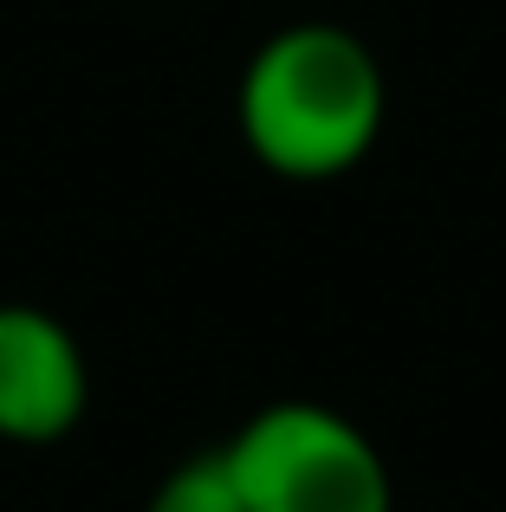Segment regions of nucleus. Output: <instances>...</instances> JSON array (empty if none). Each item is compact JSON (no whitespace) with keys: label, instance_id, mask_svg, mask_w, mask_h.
I'll list each match as a JSON object with an SVG mask.
<instances>
[{"label":"nucleus","instance_id":"f257e3e1","mask_svg":"<svg viewBox=\"0 0 506 512\" xmlns=\"http://www.w3.org/2000/svg\"><path fill=\"white\" fill-rule=\"evenodd\" d=\"M383 130V72L344 26H286L241 78V137L273 175L331 182L357 169Z\"/></svg>","mask_w":506,"mask_h":512},{"label":"nucleus","instance_id":"f03ea898","mask_svg":"<svg viewBox=\"0 0 506 512\" xmlns=\"http://www.w3.org/2000/svg\"><path fill=\"white\" fill-rule=\"evenodd\" d=\"M247 512H390V467L357 422L318 402H273L221 448Z\"/></svg>","mask_w":506,"mask_h":512},{"label":"nucleus","instance_id":"7ed1b4c3","mask_svg":"<svg viewBox=\"0 0 506 512\" xmlns=\"http://www.w3.org/2000/svg\"><path fill=\"white\" fill-rule=\"evenodd\" d=\"M91 376L78 338L39 305H0V441H46L72 435L85 415Z\"/></svg>","mask_w":506,"mask_h":512},{"label":"nucleus","instance_id":"20e7f679","mask_svg":"<svg viewBox=\"0 0 506 512\" xmlns=\"http://www.w3.org/2000/svg\"><path fill=\"white\" fill-rule=\"evenodd\" d=\"M143 512H247V500H241V487H234L228 461H221V448H215V454L182 461L176 474L150 493Z\"/></svg>","mask_w":506,"mask_h":512}]
</instances>
